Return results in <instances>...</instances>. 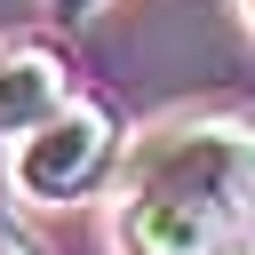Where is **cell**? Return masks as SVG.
Returning a JSON list of instances; mask_svg holds the SVG:
<instances>
[{
	"label": "cell",
	"instance_id": "5",
	"mask_svg": "<svg viewBox=\"0 0 255 255\" xmlns=\"http://www.w3.org/2000/svg\"><path fill=\"white\" fill-rule=\"evenodd\" d=\"M0 255H16V247H8V239H0Z\"/></svg>",
	"mask_w": 255,
	"mask_h": 255
},
{
	"label": "cell",
	"instance_id": "3",
	"mask_svg": "<svg viewBox=\"0 0 255 255\" xmlns=\"http://www.w3.org/2000/svg\"><path fill=\"white\" fill-rule=\"evenodd\" d=\"M64 104V64L40 40H8L0 48V135H32L40 120H56Z\"/></svg>",
	"mask_w": 255,
	"mask_h": 255
},
{
	"label": "cell",
	"instance_id": "1",
	"mask_svg": "<svg viewBox=\"0 0 255 255\" xmlns=\"http://www.w3.org/2000/svg\"><path fill=\"white\" fill-rule=\"evenodd\" d=\"M247 191H255V135L191 128L151 159V175L128 207V247L135 255H215L223 231L239 223Z\"/></svg>",
	"mask_w": 255,
	"mask_h": 255
},
{
	"label": "cell",
	"instance_id": "4",
	"mask_svg": "<svg viewBox=\"0 0 255 255\" xmlns=\"http://www.w3.org/2000/svg\"><path fill=\"white\" fill-rule=\"evenodd\" d=\"M80 8H96V0H56V16H80Z\"/></svg>",
	"mask_w": 255,
	"mask_h": 255
},
{
	"label": "cell",
	"instance_id": "2",
	"mask_svg": "<svg viewBox=\"0 0 255 255\" xmlns=\"http://www.w3.org/2000/svg\"><path fill=\"white\" fill-rule=\"evenodd\" d=\"M104 159H112V120H104L96 104H72V112H56V120H40V128L24 135L16 183H24L32 199H72V191H88V183L104 175Z\"/></svg>",
	"mask_w": 255,
	"mask_h": 255
}]
</instances>
